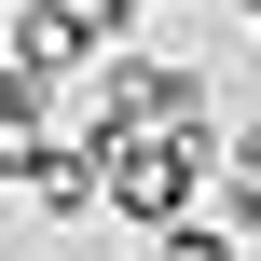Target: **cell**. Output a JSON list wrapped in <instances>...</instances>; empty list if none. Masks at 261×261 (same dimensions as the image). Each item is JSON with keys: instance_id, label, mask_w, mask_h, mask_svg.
<instances>
[{"instance_id": "4", "label": "cell", "mask_w": 261, "mask_h": 261, "mask_svg": "<svg viewBox=\"0 0 261 261\" xmlns=\"http://www.w3.org/2000/svg\"><path fill=\"white\" fill-rule=\"evenodd\" d=\"M234 14H248V41H261V0H234Z\"/></svg>"}, {"instance_id": "2", "label": "cell", "mask_w": 261, "mask_h": 261, "mask_svg": "<svg viewBox=\"0 0 261 261\" xmlns=\"http://www.w3.org/2000/svg\"><path fill=\"white\" fill-rule=\"evenodd\" d=\"M151 261H234V234H220V220H193V206H179V220H151Z\"/></svg>"}, {"instance_id": "1", "label": "cell", "mask_w": 261, "mask_h": 261, "mask_svg": "<svg viewBox=\"0 0 261 261\" xmlns=\"http://www.w3.org/2000/svg\"><path fill=\"white\" fill-rule=\"evenodd\" d=\"M83 69H96L83 138H124V124H193V138H206V124H220L206 69H179V55H124V41H110V55H83Z\"/></svg>"}, {"instance_id": "3", "label": "cell", "mask_w": 261, "mask_h": 261, "mask_svg": "<svg viewBox=\"0 0 261 261\" xmlns=\"http://www.w3.org/2000/svg\"><path fill=\"white\" fill-rule=\"evenodd\" d=\"M220 165H248V179H261V124H234V138H220Z\"/></svg>"}]
</instances>
